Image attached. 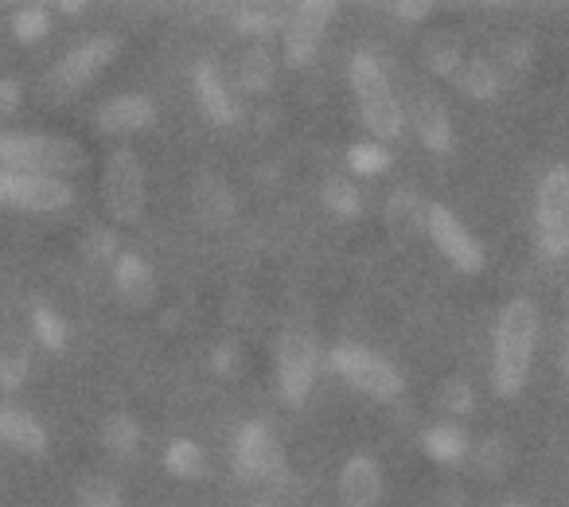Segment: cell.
Listing matches in <instances>:
<instances>
[{"label": "cell", "mask_w": 569, "mask_h": 507, "mask_svg": "<svg viewBox=\"0 0 569 507\" xmlns=\"http://www.w3.org/2000/svg\"><path fill=\"white\" fill-rule=\"evenodd\" d=\"M538 344V309L530 297H515L503 305L496 325V364H491V382L499 398H515L530 375V356Z\"/></svg>", "instance_id": "6da1fadb"}, {"label": "cell", "mask_w": 569, "mask_h": 507, "mask_svg": "<svg viewBox=\"0 0 569 507\" xmlns=\"http://www.w3.org/2000/svg\"><path fill=\"white\" fill-rule=\"evenodd\" d=\"M87 168V152L79 141L67 137H40V133H4L0 137V172L20 176H51L63 180Z\"/></svg>", "instance_id": "7a4b0ae2"}, {"label": "cell", "mask_w": 569, "mask_h": 507, "mask_svg": "<svg viewBox=\"0 0 569 507\" xmlns=\"http://www.w3.org/2000/svg\"><path fill=\"white\" fill-rule=\"evenodd\" d=\"M351 87L359 98V113H363V126L371 129L379 141H398L406 133V106L398 102L395 87L387 82L379 56L375 51H356L348 67Z\"/></svg>", "instance_id": "3957f363"}, {"label": "cell", "mask_w": 569, "mask_h": 507, "mask_svg": "<svg viewBox=\"0 0 569 507\" xmlns=\"http://www.w3.org/2000/svg\"><path fill=\"white\" fill-rule=\"evenodd\" d=\"M538 219V250L546 258H566L569 254V165H553L538 180L535 196Z\"/></svg>", "instance_id": "277c9868"}, {"label": "cell", "mask_w": 569, "mask_h": 507, "mask_svg": "<svg viewBox=\"0 0 569 507\" xmlns=\"http://www.w3.org/2000/svg\"><path fill=\"white\" fill-rule=\"evenodd\" d=\"M328 367H332L336 375H340L348 387L363 390V395L379 398V402H390V398L402 395V371H398L390 359L375 356V351L367 348H356V344H340V348H332V356H328Z\"/></svg>", "instance_id": "5b68a950"}, {"label": "cell", "mask_w": 569, "mask_h": 507, "mask_svg": "<svg viewBox=\"0 0 569 507\" xmlns=\"http://www.w3.org/2000/svg\"><path fill=\"white\" fill-rule=\"evenodd\" d=\"M320 351L309 328H289L277 344V387L289 406H301L317 382Z\"/></svg>", "instance_id": "8992f818"}, {"label": "cell", "mask_w": 569, "mask_h": 507, "mask_svg": "<svg viewBox=\"0 0 569 507\" xmlns=\"http://www.w3.org/2000/svg\"><path fill=\"white\" fill-rule=\"evenodd\" d=\"M102 196L118 222L141 219L144 215V165L137 160V152H129V149L110 152L106 176H102Z\"/></svg>", "instance_id": "52a82bcc"}, {"label": "cell", "mask_w": 569, "mask_h": 507, "mask_svg": "<svg viewBox=\"0 0 569 507\" xmlns=\"http://www.w3.org/2000/svg\"><path fill=\"white\" fill-rule=\"evenodd\" d=\"M234 468L242 480H258V484H281L284 476H289L281 445H277V437L269 434L261 421H250V426L238 429Z\"/></svg>", "instance_id": "ba28073f"}, {"label": "cell", "mask_w": 569, "mask_h": 507, "mask_svg": "<svg viewBox=\"0 0 569 507\" xmlns=\"http://www.w3.org/2000/svg\"><path fill=\"white\" fill-rule=\"evenodd\" d=\"M336 17V4L328 0H301L293 17L284 20V63L289 67H309L317 59V48L325 40L328 24Z\"/></svg>", "instance_id": "9c48e42d"}, {"label": "cell", "mask_w": 569, "mask_h": 507, "mask_svg": "<svg viewBox=\"0 0 569 507\" xmlns=\"http://www.w3.org/2000/svg\"><path fill=\"white\" fill-rule=\"evenodd\" d=\"M426 230H429V238H433V246L437 250L449 258L457 270H465V274H476L483 266V250H480V242L472 238V230L465 227V222L457 219V211H449L445 203H429V211H426Z\"/></svg>", "instance_id": "30bf717a"}, {"label": "cell", "mask_w": 569, "mask_h": 507, "mask_svg": "<svg viewBox=\"0 0 569 507\" xmlns=\"http://www.w3.org/2000/svg\"><path fill=\"white\" fill-rule=\"evenodd\" d=\"M113 56H118V40H113V36H94V40L79 43V48L67 51V56L51 67L48 87L56 90V95H74V90L87 87Z\"/></svg>", "instance_id": "8fae6325"}, {"label": "cell", "mask_w": 569, "mask_h": 507, "mask_svg": "<svg viewBox=\"0 0 569 507\" xmlns=\"http://www.w3.org/2000/svg\"><path fill=\"white\" fill-rule=\"evenodd\" d=\"M71 199H74V191L67 180L0 172V203L28 207V211H59V207H67Z\"/></svg>", "instance_id": "7c38bea8"}, {"label": "cell", "mask_w": 569, "mask_h": 507, "mask_svg": "<svg viewBox=\"0 0 569 507\" xmlns=\"http://www.w3.org/2000/svg\"><path fill=\"white\" fill-rule=\"evenodd\" d=\"M406 121H413V129H418L421 145H426L429 152H437V157L452 152V121L437 95H429V90L413 95L410 110H406Z\"/></svg>", "instance_id": "4fadbf2b"}, {"label": "cell", "mask_w": 569, "mask_h": 507, "mask_svg": "<svg viewBox=\"0 0 569 507\" xmlns=\"http://www.w3.org/2000/svg\"><path fill=\"white\" fill-rule=\"evenodd\" d=\"M340 499L343 507H379L382 499V468L375 457L356 453L340 473Z\"/></svg>", "instance_id": "5bb4252c"}, {"label": "cell", "mask_w": 569, "mask_h": 507, "mask_svg": "<svg viewBox=\"0 0 569 507\" xmlns=\"http://www.w3.org/2000/svg\"><path fill=\"white\" fill-rule=\"evenodd\" d=\"M191 207H196V219L211 230H222L234 222V196L222 183V176L214 172H199L191 183Z\"/></svg>", "instance_id": "9a60e30c"}, {"label": "cell", "mask_w": 569, "mask_h": 507, "mask_svg": "<svg viewBox=\"0 0 569 507\" xmlns=\"http://www.w3.org/2000/svg\"><path fill=\"white\" fill-rule=\"evenodd\" d=\"M157 121V102L149 95H118L98 110V129L102 133H137Z\"/></svg>", "instance_id": "2e32d148"}, {"label": "cell", "mask_w": 569, "mask_h": 507, "mask_svg": "<svg viewBox=\"0 0 569 507\" xmlns=\"http://www.w3.org/2000/svg\"><path fill=\"white\" fill-rule=\"evenodd\" d=\"M191 82H196V98H199V106H203L207 118H211L214 126H234V121H238V102L230 98V87L222 82L219 67H214V63H196Z\"/></svg>", "instance_id": "e0dca14e"}, {"label": "cell", "mask_w": 569, "mask_h": 507, "mask_svg": "<svg viewBox=\"0 0 569 507\" xmlns=\"http://www.w3.org/2000/svg\"><path fill=\"white\" fill-rule=\"evenodd\" d=\"M113 286H118L121 301H129L133 309H144L157 297V274L144 262L141 254H121L113 266Z\"/></svg>", "instance_id": "ac0fdd59"}, {"label": "cell", "mask_w": 569, "mask_h": 507, "mask_svg": "<svg viewBox=\"0 0 569 507\" xmlns=\"http://www.w3.org/2000/svg\"><path fill=\"white\" fill-rule=\"evenodd\" d=\"M0 441H9L12 449H24V453L48 449V434H43L40 421L24 410H12V406H0Z\"/></svg>", "instance_id": "d6986e66"}, {"label": "cell", "mask_w": 569, "mask_h": 507, "mask_svg": "<svg viewBox=\"0 0 569 507\" xmlns=\"http://www.w3.org/2000/svg\"><path fill=\"white\" fill-rule=\"evenodd\" d=\"M421 441H426L429 457L441 460V465H457L468 453V434L460 426H452V421H433V426H426Z\"/></svg>", "instance_id": "ffe728a7"}, {"label": "cell", "mask_w": 569, "mask_h": 507, "mask_svg": "<svg viewBox=\"0 0 569 507\" xmlns=\"http://www.w3.org/2000/svg\"><path fill=\"white\" fill-rule=\"evenodd\" d=\"M426 211H429V203H421V196H413V191H395L387 203V222L398 238H413L426 227Z\"/></svg>", "instance_id": "44dd1931"}, {"label": "cell", "mask_w": 569, "mask_h": 507, "mask_svg": "<svg viewBox=\"0 0 569 507\" xmlns=\"http://www.w3.org/2000/svg\"><path fill=\"white\" fill-rule=\"evenodd\" d=\"M273 56H269L266 43H253L238 56V67H234V79L242 90H266L273 82Z\"/></svg>", "instance_id": "7402d4cb"}, {"label": "cell", "mask_w": 569, "mask_h": 507, "mask_svg": "<svg viewBox=\"0 0 569 507\" xmlns=\"http://www.w3.org/2000/svg\"><path fill=\"white\" fill-rule=\"evenodd\" d=\"M452 79H457V87L465 90L468 98H480V102L499 95V74L488 59H468V63H460V71L452 74Z\"/></svg>", "instance_id": "603a6c76"}, {"label": "cell", "mask_w": 569, "mask_h": 507, "mask_svg": "<svg viewBox=\"0 0 569 507\" xmlns=\"http://www.w3.org/2000/svg\"><path fill=\"white\" fill-rule=\"evenodd\" d=\"M320 199H325L328 211L340 215V219H359V215H363V196H359L348 176H328L325 188H320Z\"/></svg>", "instance_id": "cb8c5ba5"}, {"label": "cell", "mask_w": 569, "mask_h": 507, "mask_svg": "<svg viewBox=\"0 0 569 507\" xmlns=\"http://www.w3.org/2000/svg\"><path fill=\"white\" fill-rule=\"evenodd\" d=\"M164 468L172 476H183V480H199V476L207 473V453H203V445L188 441V437L172 441V445H168V453H164Z\"/></svg>", "instance_id": "d4e9b609"}, {"label": "cell", "mask_w": 569, "mask_h": 507, "mask_svg": "<svg viewBox=\"0 0 569 507\" xmlns=\"http://www.w3.org/2000/svg\"><path fill=\"white\" fill-rule=\"evenodd\" d=\"M426 63L433 74H457L460 71V36L452 32H433L426 40Z\"/></svg>", "instance_id": "484cf974"}, {"label": "cell", "mask_w": 569, "mask_h": 507, "mask_svg": "<svg viewBox=\"0 0 569 507\" xmlns=\"http://www.w3.org/2000/svg\"><path fill=\"white\" fill-rule=\"evenodd\" d=\"M277 28H284V20H281V12H273V9L242 4V9L234 12V32H242V36H258V40H266V36H273Z\"/></svg>", "instance_id": "4316f807"}, {"label": "cell", "mask_w": 569, "mask_h": 507, "mask_svg": "<svg viewBox=\"0 0 569 507\" xmlns=\"http://www.w3.org/2000/svg\"><path fill=\"white\" fill-rule=\"evenodd\" d=\"M102 441L110 445L118 457H129V453L141 445V426H137L129 414H113V418H106V426H102Z\"/></svg>", "instance_id": "83f0119b"}, {"label": "cell", "mask_w": 569, "mask_h": 507, "mask_svg": "<svg viewBox=\"0 0 569 507\" xmlns=\"http://www.w3.org/2000/svg\"><path fill=\"white\" fill-rule=\"evenodd\" d=\"M348 165L356 176H379L390 168V149L387 145H375V141H363V145H351L348 149Z\"/></svg>", "instance_id": "f1b7e54d"}, {"label": "cell", "mask_w": 569, "mask_h": 507, "mask_svg": "<svg viewBox=\"0 0 569 507\" xmlns=\"http://www.w3.org/2000/svg\"><path fill=\"white\" fill-rule=\"evenodd\" d=\"M511 457H515V449H511V441L507 437H483L480 441V449H476V465L483 468V473H491V476H499L507 465H511Z\"/></svg>", "instance_id": "f546056e"}, {"label": "cell", "mask_w": 569, "mask_h": 507, "mask_svg": "<svg viewBox=\"0 0 569 507\" xmlns=\"http://www.w3.org/2000/svg\"><path fill=\"white\" fill-rule=\"evenodd\" d=\"M79 504L82 507H121L118 484H110L106 476H90L79 484Z\"/></svg>", "instance_id": "4dcf8cb0"}, {"label": "cell", "mask_w": 569, "mask_h": 507, "mask_svg": "<svg viewBox=\"0 0 569 507\" xmlns=\"http://www.w3.org/2000/svg\"><path fill=\"white\" fill-rule=\"evenodd\" d=\"M32 328H36V336H40L48 348H63L67 344V325L56 317V312L48 309V305H36V312H32Z\"/></svg>", "instance_id": "1f68e13d"}, {"label": "cell", "mask_w": 569, "mask_h": 507, "mask_svg": "<svg viewBox=\"0 0 569 507\" xmlns=\"http://www.w3.org/2000/svg\"><path fill=\"white\" fill-rule=\"evenodd\" d=\"M441 406L449 414H468L476 406V390H472V382H465V379H449L441 387Z\"/></svg>", "instance_id": "d6a6232c"}, {"label": "cell", "mask_w": 569, "mask_h": 507, "mask_svg": "<svg viewBox=\"0 0 569 507\" xmlns=\"http://www.w3.org/2000/svg\"><path fill=\"white\" fill-rule=\"evenodd\" d=\"M48 28H51V20H48V12H43V9H28V12H20V17H17V36H20V40H40V36H48Z\"/></svg>", "instance_id": "836d02e7"}, {"label": "cell", "mask_w": 569, "mask_h": 507, "mask_svg": "<svg viewBox=\"0 0 569 507\" xmlns=\"http://www.w3.org/2000/svg\"><path fill=\"white\" fill-rule=\"evenodd\" d=\"M24 375H28L24 351H4V356H0V382H4V387H20Z\"/></svg>", "instance_id": "e575fe53"}, {"label": "cell", "mask_w": 569, "mask_h": 507, "mask_svg": "<svg viewBox=\"0 0 569 507\" xmlns=\"http://www.w3.org/2000/svg\"><path fill=\"white\" fill-rule=\"evenodd\" d=\"M87 250H90V258H110V254L118 250V235H113V230H90Z\"/></svg>", "instance_id": "d590c367"}, {"label": "cell", "mask_w": 569, "mask_h": 507, "mask_svg": "<svg viewBox=\"0 0 569 507\" xmlns=\"http://www.w3.org/2000/svg\"><path fill=\"white\" fill-rule=\"evenodd\" d=\"M238 364H242V351L230 348V344H222V348L214 351V371H219V375H234Z\"/></svg>", "instance_id": "8d00e7d4"}, {"label": "cell", "mask_w": 569, "mask_h": 507, "mask_svg": "<svg viewBox=\"0 0 569 507\" xmlns=\"http://www.w3.org/2000/svg\"><path fill=\"white\" fill-rule=\"evenodd\" d=\"M507 67H511V71H522V67H530V43L527 40L507 43Z\"/></svg>", "instance_id": "74e56055"}, {"label": "cell", "mask_w": 569, "mask_h": 507, "mask_svg": "<svg viewBox=\"0 0 569 507\" xmlns=\"http://www.w3.org/2000/svg\"><path fill=\"white\" fill-rule=\"evenodd\" d=\"M390 12H395L398 20H406V24H421V20L433 12V4H395Z\"/></svg>", "instance_id": "f35d334b"}, {"label": "cell", "mask_w": 569, "mask_h": 507, "mask_svg": "<svg viewBox=\"0 0 569 507\" xmlns=\"http://www.w3.org/2000/svg\"><path fill=\"white\" fill-rule=\"evenodd\" d=\"M17 102H20V87H17V82H0V118L17 110Z\"/></svg>", "instance_id": "ab89813d"}, {"label": "cell", "mask_w": 569, "mask_h": 507, "mask_svg": "<svg viewBox=\"0 0 569 507\" xmlns=\"http://www.w3.org/2000/svg\"><path fill=\"white\" fill-rule=\"evenodd\" d=\"M499 507H530V504H527V499H503Z\"/></svg>", "instance_id": "60d3db41"}, {"label": "cell", "mask_w": 569, "mask_h": 507, "mask_svg": "<svg viewBox=\"0 0 569 507\" xmlns=\"http://www.w3.org/2000/svg\"><path fill=\"white\" fill-rule=\"evenodd\" d=\"M566 340H569V325H566Z\"/></svg>", "instance_id": "b9f144b4"}, {"label": "cell", "mask_w": 569, "mask_h": 507, "mask_svg": "<svg viewBox=\"0 0 569 507\" xmlns=\"http://www.w3.org/2000/svg\"><path fill=\"white\" fill-rule=\"evenodd\" d=\"M566 375H569V359H566Z\"/></svg>", "instance_id": "7bdbcfd3"}]
</instances>
